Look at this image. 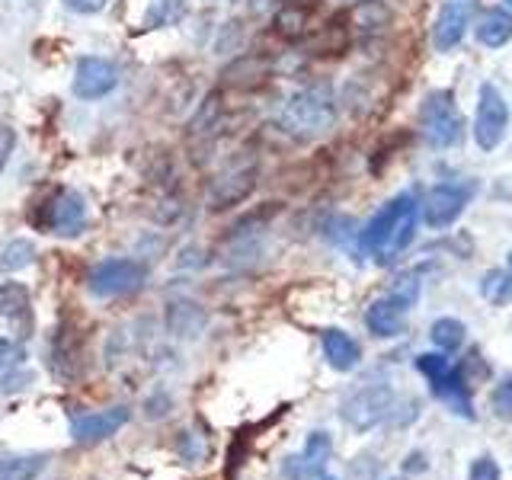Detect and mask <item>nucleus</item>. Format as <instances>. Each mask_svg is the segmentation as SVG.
Wrapping results in <instances>:
<instances>
[{"instance_id": "25", "label": "nucleus", "mask_w": 512, "mask_h": 480, "mask_svg": "<svg viewBox=\"0 0 512 480\" xmlns=\"http://www.w3.org/2000/svg\"><path fill=\"white\" fill-rule=\"evenodd\" d=\"M186 10H189L186 0H151L148 13H144V26H148V29L176 26V23H183Z\"/></svg>"}, {"instance_id": "21", "label": "nucleus", "mask_w": 512, "mask_h": 480, "mask_svg": "<svg viewBox=\"0 0 512 480\" xmlns=\"http://www.w3.org/2000/svg\"><path fill=\"white\" fill-rule=\"evenodd\" d=\"M77 362H80V340L71 327H61L55 336V375L61 378H74L77 375Z\"/></svg>"}, {"instance_id": "9", "label": "nucleus", "mask_w": 512, "mask_h": 480, "mask_svg": "<svg viewBox=\"0 0 512 480\" xmlns=\"http://www.w3.org/2000/svg\"><path fill=\"white\" fill-rule=\"evenodd\" d=\"M119 68L116 61L109 58H100V55H84L77 64H74V96L84 103H96L109 96L112 90L119 87Z\"/></svg>"}, {"instance_id": "12", "label": "nucleus", "mask_w": 512, "mask_h": 480, "mask_svg": "<svg viewBox=\"0 0 512 480\" xmlns=\"http://www.w3.org/2000/svg\"><path fill=\"white\" fill-rule=\"evenodd\" d=\"M333 455V439L330 432H311L308 442H304V452L285 458L282 474L285 480H317L320 474L327 471V461Z\"/></svg>"}, {"instance_id": "23", "label": "nucleus", "mask_w": 512, "mask_h": 480, "mask_svg": "<svg viewBox=\"0 0 512 480\" xmlns=\"http://www.w3.org/2000/svg\"><path fill=\"white\" fill-rule=\"evenodd\" d=\"M45 455H4L0 458V480H36L45 471Z\"/></svg>"}, {"instance_id": "5", "label": "nucleus", "mask_w": 512, "mask_h": 480, "mask_svg": "<svg viewBox=\"0 0 512 480\" xmlns=\"http://www.w3.org/2000/svg\"><path fill=\"white\" fill-rule=\"evenodd\" d=\"M144 266L128 256H112V260H100L87 272V288L96 298H122L132 295L144 285Z\"/></svg>"}, {"instance_id": "34", "label": "nucleus", "mask_w": 512, "mask_h": 480, "mask_svg": "<svg viewBox=\"0 0 512 480\" xmlns=\"http://www.w3.org/2000/svg\"><path fill=\"white\" fill-rule=\"evenodd\" d=\"M13 148H16V135H13V128H7V125H4V128H0V173L7 170Z\"/></svg>"}, {"instance_id": "35", "label": "nucleus", "mask_w": 512, "mask_h": 480, "mask_svg": "<svg viewBox=\"0 0 512 480\" xmlns=\"http://www.w3.org/2000/svg\"><path fill=\"white\" fill-rule=\"evenodd\" d=\"M10 352H13V343L10 340H0V368L7 365V359H10Z\"/></svg>"}, {"instance_id": "10", "label": "nucleus", "mask_w": 512, "mask_h": 480, "mask_svg": "<svg viewBox=\"0 0 512 480\" xmlns=\"http://www.w3.org/2000/svg\"><path fill=\"white\" fill-rule=\"evenodd\" d=\"M45 231L58 237H77L87 228V199L77 189H58L45 202Z\"/></svg>"}, {"instance_id": "33", "label": "nucleus", "mask_w": 512, "mask_h": 480, "mask_svg": "<svg viewBox=\"0 0 512 480\" xmlns=\"http://www.w3.org/2000/svg\"><path fill=\"white\" fill-rule=\"evenodd\" d=\"M61 4L77 16H96V13L106 10L109 0H61Z\"/></svg>"}, {"instance_id": "22", "label": "nucleus", "mask_w": 512, "mask_h": 480, "mask_svg": "<svg viewBox=\"0 0 512 480\" xmlns=\"http://www.w3.org/2000/svg\"><path fill=\"white\" fill-rule=\"evenodd\" d=\"M276 32L282 39L295 42L304 39L311 32V10L301 7V4H288L276 13Z\"/></svg>"}, {"instance_id": "16", "label": "nucleus", "mask_w": 512, "mask_h": 480, "mask_svg": "<svg viewBox=\"0 0 512 480\" xmlns=\"http://www.w3.org/2000/svg\"><path fill=\"white\" fill-rule=\"evenodd\" d=\"M429 388H432V394L445 400V407L452 410V413L464 416V420H471V416H474V410H471V388H468V381H464V368L461 365H452L439 381H432Z\"/></svg>"}, {"instance_id": "31", "label": "nucleus", "mask_w": 512, "mask_h": 480, "mask_svg": "<svg viewBox=\"0 0 512 480\" xmlns=\"http://www.w3.org/2000/svg\"><path fill=\"white\" fill-rule=\"evenodd\" d=\"M490 407L500 420H506V423L512 420V378H503L500 384H496L493 394H490Z\"/></svg>"}, {"instance_id": "39", "label": "nucleus", "mask_w": 512, "mask_h": 480, "mask_svg": "<svg viewBox=\"0 0 512 480\" xmlns=\"http://www.w3.org/2000/svg\"><path fill=\"white\" fill-rule=\"evenodd\" d=\"M509 276H512V250H509Z\"/></svg>"}, {"instance_id": "7", "label": "nucleus", "mask_w": 512, "mask_h": 480, "mask_svg": "<svg viewBox=\"0 0 512 480\" xmlns=\"http://www.w3.org/2000/svg\"><path fill=\"white\" fill-rule=\"evenodd\" d=\"M394 410V391L388 384H365L343 404V420L356 432L375 429L381 420H388Z\"/></svg>"}, {"instance_id": "29", "label": "nucleus", "mask_w": 512, "mask_h": 480, "mask_svg": "<svg viewBox=\"0 0 512 480\" xmlns=\"http://www.w3.org/2000/svg\"><path fill=\"white\" fill-rule=\"evenodd\" d=\"M388 295H391L404 311H410L413 304H416V298H420V282H416V272H404V276H400V279L394 282V288H391Z\"/></svg>"}, {"instance_id": "2", "label": "nucleus", "mask_w": 512, "mask_h": 480, "mask_svg": "<svg viewBox=\"0 0 512 480\" xmlns=\"http://www.w3.org/2000/svg\"><path fill=\"white\" fill-rule=\"evenodd\" d=\"M333 122H336V96L330 84H308L295 90L279 112V128L298 141L330 132Z\"/></svg>"}, {"instance_id": "4", "label": "nucleus", "mask_w": 512, "mask_h": 480, "mask_svg": "<svg viewBox=\"0 0 512 480\" xmlns=\"http://www.w3.org/2000/svg\"><path fill=\"white\" fill-rule=\"evenodd\" d=\"M256 157L240 154L234 160H228L208 183V208L212 212H224V208H234L240 202L250 199V192L256 189Z\"/></svg>"}, {"instance_id": "14", "label": "nucleus", "mask_w": 512, "mask_h": 480, "mask_svg": "<svg viewBox=\"0 0 512 480\" xmlns=\"http://www.w3.org/2000/svg\"><path fill=\"white\" fill-rule=\"evenodd\" d=\"M394 13L384 0H356L346 13V26H349V36H359V39H372L378 32H384L391 26Z\"/></svg>"}, {"instance_id": "24", "label": "nucleus", "mask_w": 512, "mask_h": 480, "mask_svg": "<svg viewBox=\"0 0 512 480\" xmlns=\"http://www.w3.org/2000/svg\"><path fill=\"white\" fill-rule=\"evenodd\" d=\"M29 314V288L23 282H0V317L23 320Z\"/></svg>"}, {"instance_id": "6", "label": "nucleus", "mask_w": 512, "mask_h": 480, "mask_svg": "<svg viewBox=\"0 0 512 480\" xmlns=\"http://www.w3.org/2000/svg\"><path fill=\"white\" fill-rule=\"evenodd\" d=\"M509 125V103L493 84H480L477 90V112H474V141L480 151L500 148Z\"/></svg>"}, {"instance_id": "8", "label": "nucleus", "mask_w": 512, "mask_h": 480, "mask_svg": "<svg viewBox=\"0 0 512 480\" xmlns=\"http://www.w3.org/2000/svg\"><path fill=\"white\" fill-rule=\"evenodd\" d=\"M471 186L468 183H439L432 186L423 202H420V218L426 221V228H452L461 218V212L471 202Z\"/></svg>"}, {"instance_id": "20", "label": "nucleus", "mask_w": 512, "mask_h": 480, "mask_svg": "<svg viewBox=\"0 0 512 480\" xmlns=\"http://www.w3.org/2000/svg\"><path fill=\"white\" fill-rule=\"evenodd\" d=\"M266 77H269V58L240 55L237 61L228 64V71H224V84L237 90H256L266 84Z\"/></svg>"}, {"instance_id": "37", "label": "nucleus", "mask_w": 512, "mask_h": 480, "mask_svg": "<svg viewBox=\"0 0 512 480\" xmlns=\"http://www.w3.org/2000/svg\"><path fill=\"white\" fill-rule=\"evenodd\" d=\"M272 4H276V0H250V7H253L256 13H260V10H269Z\"/></svg>"}, {"instance_id": "38", "label": "nucleus", "mask_w": 512, "mask_h": 480, "mask_svg": "<svg viewBox=\"0 0 512 480\" xmlns=\"http://www.w3.org/2000/svg\"><path fill=\"white\" fill-rule=\"evenodd\" d=\"M317 480H336V477H330V474H320Z\"/></svg>"}, {"instance_id": "30", "label": "nucleus", "mask_w": 512, "mask_h": 480, "mask_svg": "<svg viewBox=\"0 0 512 480\" xmlns=\"http://www.w3.org/2000/svg\"><path fill=\"white\" fill-rule=\"evenodd\" d=\"M448 368H452V362L445 359V352H423V356H416V372H420L429 384L439 381Z\"/></svg>"}, {"instance_id": "17", "label": "nucleus", "mask_w": 512, "mask_h": 480, "mask_svg": "<svg viewBox=\"0 0 512 480\" xmlns=\"http://www.w3.org/2000/svg\"><path fill=\"white\" fill-rule=\"evenodd\" d=\"M474 36L484 48H503L512 42V10L506 7H487L477 13Z\"/></svg>"}, {"instance_id": "3", "label": "nucleus", "mask_w": 512, "mask_h": 480, "mask_svg": "<svg viewBox=\"0 0 512 480\" xmlns=\"http://www.w3.org/2000/svg\"><path fill=\"white\" fill-rule=\"evenodd\" d=\"M423 138L432 148H455L464 138V119L452 90H429L420 103Z\"/></svg>"}, {"instance_id": "11", "label": "nucleus", "mask_w": 512, "mask_h": 480, "mask_svg": "<svg viewBox=\"0 0 512 480\" xmlns=\"http://www.w3.org/2000/svg\"><path fill=\"white\" fill-rule=\"evenodd\" d=\"M474 4L477 0H442L436 23H432V48H436V52L445 55L461 45L464 32H468L474 20Z\"/></svg>"}, {"instance_id": "18", "label": "nucleus", "mask_w": 512, "mask_h": 480, "mask_svg": "<svg viewBox=\"0 0 512 480\" xmlns=\"http://www.w3.org/2000/svg\"><path fill=\"white\" fill-rule=\"evenodd\" d=\"M404 308L391 298V295H384L378 301L368 304V311H365V327L372 336H378V340H391V336L400 333V327H404Z\"/></svg>"}, {"instance_id": "1", "label": "nucleus", "mask_w": 512, "mask_h": 480, "mask_svg": "<svg viewBox=\"0 0 512 480\" xmlns=\"http://www.w3.org/2000/svg\"><path fill=\"white\" fill-rule=\"evenodd\" d=\"M416 221H420V202L413 192H400L391 202H384L372 221L359 231V250L378 266L394 263L416 237Z\"/></svg>"}, {"instance_id": "15", "label": "nucleus", "mask_w": 512, "mask_h": 480, "mask_svg": "<svg viewBox=\"0 0 512 480\" xmlns=\"http://www.w3.org/2000/svg\"><path fill=\"white\" fill-rule=\"evenodd\" d=\"M164 324L173 336H180V340H196V336L205 330L208 324V314L202 304L196 301H186V298H176L167 304V314H164Z\"/></svg>"}, {"instance_id": "40", "label": "nucleus", "mask_w": 512, "mask_h": 480, "mask_svg": "<svg viewBox=\"0 0 512 480\" xmlns=\"http://www.w3.org/2000/svg\"><path fill=\"white\" fill-rule=\"evenodd\" d=\"M503 4H506V10H512V0H503Z\"/></svg>"}, {"instance_id": "36", "label": "nucleus", "mask_w": 512, "mask_h": 480, "mask_svg": "<svg viewBox=\"0 0 512 480\" xmlns=\"http://www.w3.org/2000/svg\"><path fill=\"white\" fill-rule=\"evenodd\" d=\"M426 464H423V455H410V464H407V471H423Z\"/></svg>"}, {"instance_id": "27", "label": "nucleus", "mask_w": 512, "mask_h": 480, "mask_svg": "<svg viewBox=\"0 0 512 480\" xmlns=\"http://www.w3.org/2000/svg\"><path fill=\"white\" fill-rule=\"evenodd\" d=\"M480 295L490 304H509L512 301V276L503 269H487L480 279Z\"/></svg>"}, {"instance_id": "19", "label": "nucleus", "mask_w": 512, "mask_h": 480, "mask_svg": "<svg viewBox=\"0 0 512 480\" xmlns=\"http://www.w3.org/2000/svg\"><path fill=\"white\" fill-rule=\"evenodd\" d=\"M320 346H324V359L330 362V368H336V372H352V368H356L359 359H362L359 343L352 340L349 333L336 330V327L320 333Z\"/></svg>"}, {"instance_id": "26", "label": "nucleus", "mask_w": 512, "mask_h": 480, "mask_svg": "<svg viewBox=\"0 0 512 480\" xmlns=\"http://www.w3.org/2000/svg\"><path fill=\"white\" fill-rule=\"evenodd\" d=\"M429 336H432V343H436L442 352H455V349L464 346V336H468V327H464L458 317H439L436 324H432Z\"/></svg>"}, {"instance_id": "32", "label": "nucleus", "mask_w": 512, "mask_h": 480, "mask_svg": "<svg viewBox=\"0 0 512 480\" xmlns=\"http://www.w3.org/2000/svg\"><path fill=\"white\" fill-rule=\"evenodd\" d=\"M468 480H500V464H496L490 455H480V458L471 464Z\"/></svg>"}, {"instance_id": "28", "label": "nucleus", "mask_w": 512, "mask_h": 480, "mask_svg": "<svg viewBox=\"0 0 512 480\" xmlns=\"http://www.w3.org/2000/svg\"><path fill=\"white\" fill-rule=\"evenodd\" d=\"M32 260H36V247H32L29 240L16 237L0 250V272H20V269L32 266Z\"/></svg>"}, {"instance_id": "13", "label": "nucleus", "mask_w": 512, "mask_h": 480, "mask_svg": "<svg viewBox=\"0 0 512 480\" xmlns=\"http://www.w3.org/2000/svg\"><path fill=\"white\" fill-rule=\"evenodd\" d=\"M128 407H112V410H100V413H84L71 423V436L77 445H96L112 439L116 432L128 423Z\"/></svg>"}]
</instances>
